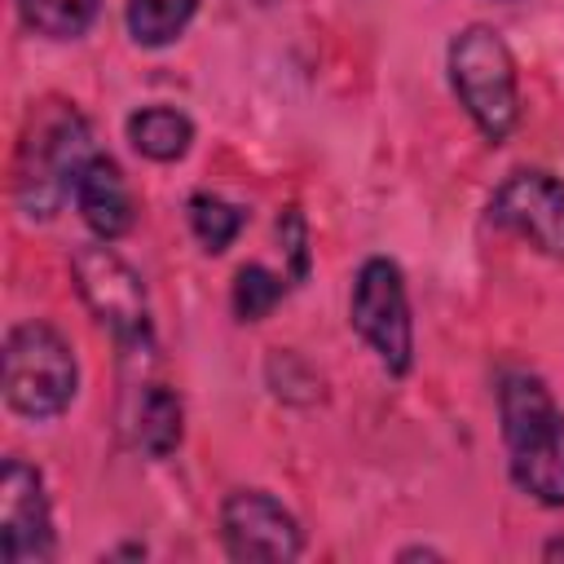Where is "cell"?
I'll return each instance as SVG.
<instances>
[{"mask_svg": "<svg viewBox=\"0 0 564 564\" xmlns=\"http://www.w3.org/2000/svg\"><path fill=\"white\" fill-rule=\"evenodd\" d=\"M507 471L520 494L564 507V410L538 375H507L498 388Z\"/></svg>", "mask_w": 564, "mask_h": 564, "instance_id": "obj_1", "label": "cell"}, {"mask_svg": "<svg viewBox=\"0 0 564 564\" xmlns=\"http://www.w3.org/2000/svg\"><path fill=\"white\" fill-rule=\"evenodd\" d=\"M93 154L97 150H93L88 119L66 101H48L40 115H31L26 137L18 145V163H13L18 207L35 220H48L57 203L75 194V181Z\"/></svg>", "mask_w": 564, "mask_h": 564, "instance_id": "obj_2", "label": "cell"}, {"mask_svg": "<svg viewBox=\"0 0 564 564\" xmlns=\"http://www.w3.org/2000/svg\"><path fill=\"white\" fill-rule=\"evenodd\" d=\"M449 84L458 106L471 115V123L489 137L502 141L516 119H520V88H516V62L507 40L485 26L471 22L449 40Z\"/></svg>", "mask_w": 564, "mask_h": 564, "instance_id": "obj_3", "label": "cell"}, {"mask_svg": "<svg viewBox=\"0 0 564 564\" xmlns=\"http://www.w3.org/2000/svg\"><path fill=\"white\" fill-rule=\"evenodd\" d=\"M79 392L70 344L48 322H18L4 339V405L22 419H57Z\"/></svg>", "mask_w": 564, "mask_h": 564, "instance_id": "obj_4", "label": "cell"}, {"mask_svg": "<svg viewBox=\"0 0 564 564\" xmlns=\"http://www.w3.org/2000/svg\"><path fill=\"white\" fill-rule=\"evenodd\" d=\"M70 278L88 304V313L128 348H150V304L137 269L110 251L106 242H88L70 256Z\"/></svg>", "mask_w": 564, "mask_h": 564, "instance_id": "obj_5", "label": "cell"}, {"mask_svg": "<svg viewBox=\"0 0 564 564\" xmlns=\"http://www.w3.org/2000/svg\"><path fill=\"white\" fill-rule=\"evenodd\" d=\"M352 330L375 348V357L392 370L405 375L414 366V322H410V295L405 278L388 256H370L357 269L352 282Z\"/></svg>", "mask_w": 564, "mask_h": 564, "instance_id": "obj_6", "label": "cell"}, {"mask_svg": "<svg viewBox=\"0 0 564 564\" xmlns=\"http://www.w3.org/2000/svg\"><path fill=\"white\" fill-rule=\"evenodd\" d=\"M53 511L44 494V476L22 463L4 458L0 471V560L4 564H44L53 560Z\"/></svg>", "mask_w": 564, "mask_h": 564, "instance_id": "obj_7", "label": "cell"}, {"mask_svg": "<svg viewBox=\"0 0 564 564\" xmlns=\"http://www.w3.org/2000/svg\"><path fill=\"white\" fill-rule=\"evenodd\" d=\"M489 220L564 260V181L542 167H516L489 198Z\"/></svg>", "mask_w": 564, "mask_h": 564, "instance_id": "obj_8", "label": "cell"}, {"mask_svg": "<svg viewBox=\"0 0 564 564\" xmlns=\"http://www.w3.org/2000/svg\"><path fill=\"white\" fill-rule=\"evenodd\" d=\"M220 538L229 560H295L304 551L295 516L264 489H234L220 502Z\"/></svg>", "mask_w": 564, "mask_h": 564, "instance_id": "obj_9", "label": "cell"}, {"mask_svg": "<svg viewBox=\"0 0 564 564\" xmlns=\"http://www.w3.org/2000/svg\"><path fill=\"white\" fill-rule=\"evenodd\" d=\"M75 207L84 216V225L97 234V238H119L132 229V194H128V181L119 172L115 159L106 154H93L75 181Z\"/></svg>", "mask_w": 564, "mask_h": 564, "instance_id": "obj_10", "label": "cell"}, {"mask_svg": "<svg viewBox=\"0 0 564 564\" xmlns=\"http://www.w3.org/2000/svg\"><path fill=\"white\" fill-rule=\"evenodd\" d=\"M128 432H132V445L145 458H167L181 445V432H185L181 397L163 383H141L128 401Z\"/></svg>", "mask_w": 564, "mask_h": 564, "instance_id": "obj_11", "label": "cell"}, {"mask_svg": "<svg viewBox=\"0 0 564 564\" xmlns=\"http://www.w3.org/2000/svg\"><path fill=\"white\" fill-rule=\"evenodd\" d=\"M128 141H132L137 154H145L154 163H172V159H181L189 150L194 123L172 106H145V110H137L128 119Z\"/></svg>", "mask_w": 564, "mask_h": 564, "instance_id": "obj_12", "label": "cell"}, {"mask_svg": "<svg viewBox=\"0 0 564 564\" xmlns=\"http://www.w3.org/2000/svg\"><path fill=\"white\" fill-rule=\"evenodd\" d=\"M194 9H198V0H128V31L137 44L163 48L185 31Z\"/></svg>", "mask_w": 564, "mask_h": 564, "instance_id": "obj_13", "label": "cell"}, {"mask_svg": "<svg viewBox=\"0 0 564 564\" xmlns=\"http://www.w3.org/2000/svg\"><path fill=\"white\" fill-rule=\"evenodd\" d=\"M101 0H18V13L31 31L48 40H75L93 26Z\"/></svg>", "mask_w": 564, "mask_h": 564, "instance_id": "obj_14", "label": "cell"}, {"mask_svg": "<svg viewBox=\"0 0 564 564\" xmlns=\"http://www.w3.org/2000/svg\"><path fill=\"white\" fill-rule=\"evenodd\" d=\"M185 212H189L194 238H198L203 251H212V256H220V251L242 234V225H247V212L234 207V203H225V198H216V194H194V198L185 203Z\"/></svg>", "mask_w": 564, "mask_h": 564, "instance_id": "obj_15", "label": "cell"}, {"mask_svg": "<svg viewBox=\"0 0 564 564\" xmlns=\"http://www.w3.org/2000/svg\"><path fill=\"white\" fill-rule=\"evenodd\" d=\"M286 295V278L264 269V264H242L234 273V313L242 322H260L278 308V300Z\"/></svg>", "mask_w": 564, "mask_h": 564, "instance_id": "obj_16", "label": "cell"}, {"mask_svg": "<svg viewBox=\"0 0 564 564\" xmlns=\"http://www.w3.org/2000/svg\"><path fill=\"white\" fill-rule=\"evenodd\" d=\"M264 375H269L273 392L286 397V401H308V392L322 397V379H317L295 352H273L269 366H264Z\"/></svg>", "mask_w": 564, "mask_h": 564, "instance_id": "obj_17", "label": "cell"}, {"mask_svg": "<svg viewBox=\"0 0 564 564\" xmlns=\"http://www.w3.org/2000/svg\"><path fill=\"white\" fill-rule=\"evenodd\" d=\"M278 238H282V247H286V256H291V273L304 278V273H308V225H304L300 207H286V212L278 216Z\"/></svg>", "mask_w": 564, "mask_h": 564, "instance_id": "obj_18", "label": "cell"}, {"mask_svg": "<svg viewBox=\"0 0 564 564\" xmlns=\"http://www.w3.org/2000/svg\"><path fill=\"white\" fill-rule=\"evenodd\" d=\"M401 560H441V551H432V546H405Z\"/></svg>", "mask_w": 564, "mask_h": 564, "instance_id": "obj_19", "label": "cell"}, {"mask_svg": "<svg viewBox=\"0 0 564 564\" xmlns=\"http://www.w3.org/2000/svg\"><path fill=\"white\" fill-rule=\"evenodd\" d=\"M542 560H564V538H551V542L542 546Z\"/></svg>", "mask_w": 564, "mask_h": 564, "instance_id": "obj_20", "label": "cell"}]
</instances>
